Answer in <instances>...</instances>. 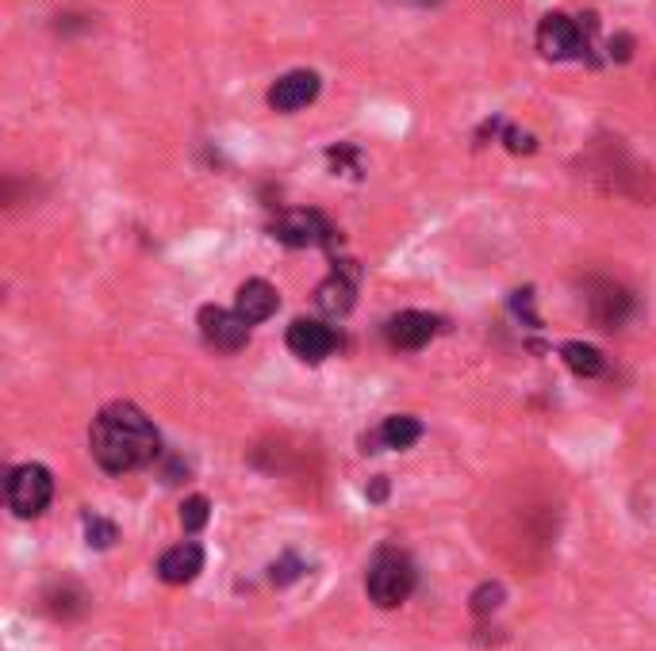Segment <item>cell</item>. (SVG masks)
Segmentation results:
<instances>
[{
	"label": "cell",
	"instance_id": "obj_22",
	"mask_svg": "<svg viewBox=\"0 0 656 651\" xmlns=\"http://www.w3.org/2000/svg\"><path fill=\"white\" fill-rule=\"evenodd\" d=\"M407 4H419V8H434V4H442V0H407Z\"/></svg>",
	"mask_w": 656,
	"mask_h": 651
},
{
	"label": "cell",
	"instance_id": "obj_4",
	"mask_svg": "<svg viewBox=\"0 0 656 651\" xmlns=\"http://www.w3.org/2000/svg\"><path fill=\"white\" fill-rule=\"evenodd\" d=\"M584 307H587V319L599 326V330H618L634 314V296L622 283L595 277L584 283Z\"/></svg>",
	"mask_w": 656,
	"mask_h": 651
},
{
	"label": "cell",
	"instance_id": "obj_21",
	"mask_svg": "<svg viewBox=\"0 0 656 651\" xmlns=\"http://www.w3.org/2000/svg\"><path fill=\"white\" fill-rule=\"evenodd\" d=\"M629 46H634V39H629V35L611 39V58H618V62H626V58H629Z\"/></svg>",
	"mask_w": 656,
	"mask_h": 651
},
{
	"label": "cell",
	"instance_id": "obj_18",
	"mask_svg": "<svg viewBox=\"0 0 656 651\" xmlns=\"http://www.w3.org/2000/svg\"><path fill=\"white\" fill-rule=\"evenodd\" d=\"M500 598H503V587H500V582H484V587H480L476 595H472V609H476V613L484 617V613H492V609L500 606Z\"/></svg>",
	"mask_w": 656,
	"mask_h": 651
},
{
	"label": "cell",
	"instance_id": "obj_17",
	"mask_svg": "<svg viewBox=\"0 0 656 651\" xmlns=\"http://www.w3.org/2000/svg\"><path fill=\"white\" fill-rule=\"evenodd\" d=\"M207 514H212V506H207L204 495L185 498V506H181V525H185V533H201L207 525Z\"/></svg>",
	"mask_w": 656,
	"mask_h": 651
},
{
	"label": "cell",
	"instance_id": "obj_20",
	"mask_svg": "<svg viewBox=\"0 0 656 651\" xmlns=\"http://www.w3.org/2000/svg\"><path fill=\"white\" fill-rule=\"evenodd\" d=\"M506 146L514 149V154H530V149H534V138L530 135H522V131H506Z\"/></svg>",
	"mask_w": 656,
	"mask_h": 651
},
{
	"label": "cell",
	"instance_id": "obj_1",
	"mask_svg": "<svg viewBox=\"0 0 656 651\" xmlns=\"http://www.w3.org/2000/svg\"><path fill=\"white\" fill-rule=\"evenodd\" d=\"M89 448H93V461L101 464L104 472H112V475L135 472V467L151 464L157 456V430L139 406L112 403L93 418Z\"/></svg>",
	"mask_w": 656,
	"mask_h": 651
},
{
	"label": "cell",
	"instance_id": "obj_15",
	"mask_svg": "<svg viewBox=\"0 0 656 651\" xmlns=\"http://www.w3.org/2000/svg\"><path fill=\"white\" fill-rule=\"evenodd\" d=\"M561 356H564V364H568L576 375H584V380H595V375H603V369H606L599 349L584 345V341H568V345H561Z\"/></svg>",
	"mask_w": 656,
	"mask_h": 651
},
{
	"label": "cell",
	"instance_id": "obj_12",
	"mask_svg": "<svg viewBox=\"0 0 656 651\" xmlns=\"http://www.w3.org/2000/svg\"><path fill=\"white\" fill-rule=\"evenodd\" d=\"M280 307V296H277V288L273 283H265V280H246L243 288H238V299H235V311L243 314L246 322H265L273 311Z\"/></svg>",
	"mask_w": 656,
	"mask_h": 651
},
{
	"label": "cell",
	"instance_id": "obj_7",
	"mask_svg": "<svg viewBox=\"0 0 656 651\" xmlns=\"http://www.w3.org/2000/svg\"><path fill=\"white\" fill-rule=\"evenodd\" d=\"M335 345H338V338L330 326H322L315 319H296L293 326H288V349H293L300 361L319 364L322 356L335 353Z\"/></svg>",
	"mask_w": 656,
	"mask_h": 651
},
{
	"label": "cell",
	"instance_id": "obj_14",
	"mask_svg": "<svg viewBox=\"0 0 656 651\" xmlns=\"http://www.w3.org/2000/svg\"><path fill=\"white\" fill-rule=\"evenodd\" d=\"M315 303H319L322 314H346L353 307V283L346 277H330L319 283V291H315Z\"/></svg>",
	"mask_w": 656,
	"mask_h": 651
},
{
	"label": "cell",
	"instance_id": "obj_5",
	"mask_svg": "<svg viewBox=\"0 0 656 651\" xmlns=\"http://www.w3.org/2000/svg\"><path fill=\"white\" fill-rule=\"evenodd\" d=\"M537 50H542L545 58H553V62L580 58L587 50V35H584V28H580L576 20L553 12V16H545L542 28H537Z\"/></svg>",
	"mask_w": 656,
	"mask_h": 651
},
{
	"label": "cell",
	"instance_id": "obj_8",
	"mask_svg": "<svg viewBox=\"0 0 656 651\" xmlns=\"http://www.w3.org/2000/svg\"><path fill=\"white\" fill-rule=\"evenodd\" d=\"M315 96H319V73L293 70L269 89V107L273 112H300Z\"/></svg>",
	"mask_w": 656,
	"mask_h": 651
},
{
	"label": "cell",
	"instance_id": "obj_10",
	"mask_svg": "<svg viewBox=\"0 0 656 651\" xmlns=\"http://www.w3.org/2000/svg\"><path fill=\"white\" fill-rule=\"evenodd\" d=\"M434 333H438V319L422 311H400L385 326L388 345H396V349H422Z\"/></svg>",
	"mask_w": 656,
	"mask_h": 651
},
{
	"label": "cell",
	"instance_id": "obj_6",
	"mask_svg": "<svg viewBox=\"0 0 656 651\" xmlns=\"http://www.w3.org/2000/svg\"><path fill=\"white\" fill-rule=\"evenodd\" d=\"M201 333L207 345H215L219 353H238L250 341V322L238 311H223V307H204L201 311Z\"/></svg>",
	"mask_w": 656,
	"mask_h": 651
},
{
	"label": "cell",
	"instance_id": "obj_9",
	"mask_svg": "<svg viewBox=\"0 0 656 651\" xmlns=\"http://www.w3.org/2000/svg\"><path fill=\"white\" fill-rule=\"evenodd\" d=\"M277 238L293 249H304V246H322V241H330L335 230H330V223L322 219L319 211H288L285 219L277 223Z\"/></svg>",
	"mask_w": 656,
	"mask_h": 651
},
{
	"label": "cell",
	"instance_id": "obj_19",
	"mask_svg": "<svg viewBox=\"0 0 656 651\" xmlns=\"http://www.w3.org/2000/svg\"><path fill=\"white\" fill-rule=\"evenodd\" d=\"M296 567H300V564H296L293 556H285V559H280V564H273V582H277V587H285V582H293L296 575H300V571H296Z\"/></svg>",
	"mask_w": 656,
	"mask_h": 651
},
{
	"label": "cell",
	"instance_id": "obj_2",
	"mask_svg": "<svg viewBox=\"0 0 656 651\" xmlns=\"http://www.w3.org/2000/svg\"><path fill=\"white\" fill-rule=\"evenodd\" d=\"M365 590L380 609H396L411 598L414 590V564L403 552H380L369 567Z\"/></svg>",
	"mask_w": 656,
	"mask_h": 651
},
{
	"label": "cell",
	"instance_id": "obj_13",
	"mask_svg": "<svg viewBox=\"0 0 656 651\" xmlns=\"http://www.w3.org/2000/svg\"><path fill=\"white\" fill-rule=\"evenodd\" d=\"M422 437V422L419 418H407V414H396V418H385L377 433H372V445H385V448H411L414 441Z\"/></svg>",
	"mask_w": 656,
	"mask_h": 651
},
{
	"label": "cell",
	"instance_id": "obj_11",
	"mask_svg": "<svg viewBox=\"0 0 656 651\" xmlns=\"http://www.w3.org/2000/svg\"><path fill=\"white\" fill-rule=\"evenodd\" d=\"M201 571H204V548L193 545V540L170 548V552L157 559V575H162V582H170V587H185V582H193Z\"/></svg>",
	"mask_w": 656,
	"mask_h": 651
},
{
	"label": "cell",
	"instance_id": "obj_3",
	"mask_svg": "<svg viewBox=\"0 0 656 651\" xmlns=\"http://www.w3.org/2000/svg\"><path fill=\"white\" fill-rule=\"evenodd\" d=\"M4 498L16 517H39L54 498V475L43 464H20L8 472Z\"/></svg>",
	"mask_w": 656,
	"mask_h": 651
},
{
	"label": "cell",
	"instance_id": "obj_16",
	"mask_svg": "<svg viewBox=\"0 0 656 651\" xmlns=\"http://www.w3.org/2000/svg\"><path fill=\"white\" fill-rule=\"evenodd\" d=\"M85 537H89V548H112L120 533H115V525L107 521V517L89 514L85 517Z\"/></svg>",
	"mask_w": 656,
	"mask_h": 651
}]
</instances>
